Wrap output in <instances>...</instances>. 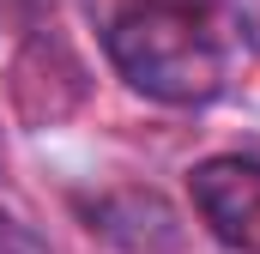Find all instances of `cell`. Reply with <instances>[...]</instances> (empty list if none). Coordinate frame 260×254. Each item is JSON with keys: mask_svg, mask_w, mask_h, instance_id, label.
<instances>
[{"mask_svg": "<svg viewBox=\"0 0 260 254\" xmlns=\"http://www.w3.org/2000/svg\"><path fill=\"white\" fill-rule=\"evenodd\" d=\"M103 49L139 97L170 103V109L212 103L230 79V55H224L218 30L182 0H133V6H121L103 30Z\"/></svg>", "mask_w": 260, "mask_h": 254, "instance_id": "obj_1", "label": "cell"}, {"mask_svg": "<svg viewBox=\"0 0 260 254\" xmlns=\"http://www.w3.org/2000/svg\"><path fill=\"white\" fill-rule=\"evenodd\" d=\"M194 206L218 242L260 254V157H206L194 170Z\"/></svg>", "mask_w": 260, "mask_h": 254, "instance_id": "obj_2", "label": "cell"}, {"mask_svg": "<svg viewBox=\"0 0 260 254\" xmlns=\"http://www.w3.org/2000/svg\"><path fill=\"white\" fill-rule=\"evenodd\" d=\"M0 254H55V248H49V236H37L24 218L0 212Z\"/></svg>", "mask_w": 260, "mask_h": 254, "instance_id": "obj_3", "label": "cell"}]
</instances>
